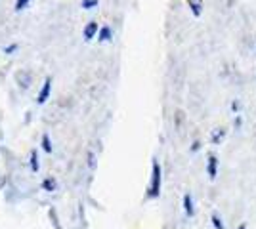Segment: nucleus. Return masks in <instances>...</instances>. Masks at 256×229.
Wrapping results in <instances>:
<instances>
[{"label":"nucleus","mask_w":256,"mask_h":229,"mask_svg":"<svg viewBox=\"0 0 256 229\" xmlns=\"http://www.w3.org/2000/svg\"><path fill=\"white\" fill-rule=\"evenodd\" d=\"M159 193H160V166L157 161H153V174H151V186L148 195L151 199H155V197H159Z\"/></svg>","instance_id":"1"},{"label":"nucleus","mask_w":256,"mask_h":229,"mask_svg":"<svg viewBox=\"0 0 256 229\" xmlns=\"http://www.w3.org/2000/svg\"><path fill=\"white\" fill-rule=\"evenodd\" d=\"M50 88H52V80H50V78H46L42 90H40V94H38V103H44V101L48 99V96H50Z\"/></svg>","instance_id":"2"},{"label":"nucleus","mask_w":256,"mask_h":229,"mask_svg":"<svg viewBox=\"0 0 256 229\" xmlns=\"http://www.w3.org/2000/svg\"><path fill=\"white\" fill-rule=\"evenodd\" d=\"M216 166H218V159H216V157H210V159H208V178H210V180L216 178Z\"/></svg>","instance_id":"3"},{"label":"nucleus","mask_w":256,"mask_h":229,"mask_svg":"<svg viewBox=\"0 0 256 229\" xmlns=\"http://www.w3.org/2000/svg\"><path fill=\"white\" fill-rule=\"evenodd\" d=\"M96 31H98V23H90V25L86 27V31H84L86 40H90V38H94V34H96Z\"/></svg>","instance_id":"4"},{"label":"nucleus","mask_w":256,"mask_h":229,"mask_svg":"<svg viewBox=\"0 0 256 229\" xmlns=\"http://www.w3.org/2000/svg\"><path fill=\"white\" fill-rule=\"evenodd\" d=\"M184 208H186V214H188V216H193V203L190 195L184 197Z\"/></svg>","instance_id":"5"},{"label":"nucleus","mask_w":256,"mask_h":229,"mask_svg":"<svg viewBox=\"0 0 256 229\" xmlns=\"http://www.w3.org/2000/svg\"><path fill=\"white\" fill-rule=\"evenodd\" d=\"M42 147L46 153H52V143H50V138H48L46 134L42 136Z\"/></svg>","instance_id":"6"},{"label":"nucleus","mask_w":256,"mask_h":229,"mask_svg":"<svg viewBox=\"0 0 256 229\" xmlns=\"http://www.w3.org/2000/svg\"><path fill=\"white\" fill-rule=\"evenodd\" d=\"M31 170L32 172H36V170H38V157H36V153L34 151L31 153Z\"/></svg>","instance_id":"7"},{"label":"nucleus","mask_w":256,"mask_h":229,"mask_svg":"<svg viewBox=\"0 0 256 229\" xmlns=\"http://www.w3.org/2000/svg\"><path fill=\"white\" fill-rule=\"evenodd\" d=\"M109 38H111V31H109L107 27H104V29H102V34H100V40H104V42H107Z\"/></svg>","instance_id":"8"},{"label":"nucleus","mask_w":256,"mask_h":229,"mask_svg":"<svg viewBox=\"0 0 256 229\" xmlns=\"http://www.w3.org/2000/svg\"><path fill=\"white\" fill-rule=\"evenodd\" d=\"M212 226H214V228H216V229H224V224L220 222V218H218L216 214H214V216H212Z\"/></svg>","instance_id":"9"},{"label":"nucleus","mask_w":256,"mask_h":229,"mask_svg":"<svg viewBox=\"0 0 256 229\" xmlns=\"http://www.w3.org/2000/svg\"><path fill=\"white\" fill-rule=\"evenodd\" d=\"M27 2H29V0H18V4H16V10H18V11H22L23 8L27 6Z\"/></svg>","instance_id":"10"},{"label":"nucleus","mask_w":256,"mask_h":229,"mask_svg":"<svg viewBox=\"0 0 256 229\" xmlns=\"http://www.w3.org/2000/svg\"><path fill=\"white\" fill-rule=\"evenodd\" d=\"M44 187H46V189H54V187H56V182H54V180H46V182H44Z\"/></svg>","instance_id":"11"},{"label":"nucleus","mask_w":256,"mask_h":229,"mask_svg":"<svg viewBox=\"0 0 256 229\" xmlns=\"http://www.w3.org/2000/svg\"><path fill=\"white\" fill-rule=\"evenodd\" d=\"M222 134H224V130H218L216 134H214V138H212V142L214 143H218L220 142V138H222Z\"/></svg>","instance_id":"12"},{"label":"nucleus","mask_w":256,"mask_h":229,"mask_svg":"<svg viewBox=\"0 0 256 229\" xmlns=\"http://www.w3.org/2000/svg\"><path fill=\"white\" fill-rule=\"evenodd\" d=\"M98 0H86L84 2V8H92V6H96Z\"/></svg>","instance_id":"13"},{"label":"nucleus","mask_w":256,"mask_h":229,"mask_svg":"<svg viewBox=\"0 0 256 229\" xmlns=\"http://www.w3.org/2000/svg\"><path fill=\"white\" fill-rule=\"evenodd\" d=\"M239 229H246V226H241V228H239Z\"/></svg>","instance_id":"14"}]
</instances>
